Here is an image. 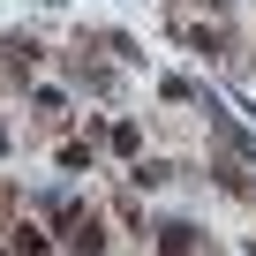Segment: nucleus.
<instances>
[{
  "instance_id": "1",
  "label": "nucleus",
  "mask_w": 256,
  "mask_h": 256,
  "mask_svg": "<svg viewBox=\"0 0 256 256\" xmlns=\"http://www.w3.org/2000/svg\"><path fill=\"white\" fill-rule=\"evenodd\" d=\"M158 248H166V256H188V248H196V226H181V218L158 226Z\"/></svg>"
}]
</instances>
